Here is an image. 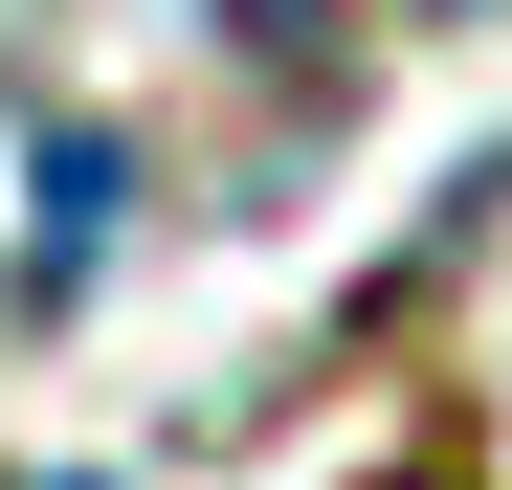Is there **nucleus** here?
Returning a JSON list of instances; mask_svg holds the SVG:
<instances>
[{
    "label": "nucleus",
    "mask_w": 512,
    "mask_h": 490,
    "mask_svg": "<svg viewBox=\"0 0 512 490\" xmlns=\"http://www.w3.org/2000/svg\"><path fill=\"white\" fill-rule=\"evenodd\" d=\"M90 245H112V156H90V134H67V156H45V290H67V268H90Z\"/></svg>",
    "instance_id": "obj_1"
}]
</instances>
